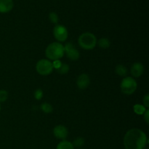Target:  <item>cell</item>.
Listing matches in <instances>:
<instances>
[{
	"mask_svg": "<svg viewBox=\"0 0 149 149\" xmlns=\"http://www.w3.org/2000/svg\"><path fill=\"white\" fill-rule=\"evenodd\" d=\"M146 144V135L141 130L137 128L128 130L124 137L125 149H144Z\"/></svg>",
	"mask_w": 149,
	"mask_h": 149,
	"instance_id": "1",
	"label": "cell"
},
{
	"mask_svg": "<svg viewBox=\"0 0 149 149\" xmlns=\"http://www.w3.org/2000/svg\"><path fill=\"white\" fill-rule=\"evenodd\" d=\"M64 47L59 42H52L46 48L45 55L47 58L52 61H57L64 55Z\"/></svg>",
	"mask_w": 149,
	"mask_h": 149,
	"instance_id": "2",
	"label": "cell"
},
{
	"mask_svg": "<svg viewBox=\"0 0 149 149\" xmlns=\"http://www.w3.org/2000/svg\"><path fill=\"white\" fill-rule=\"evenodd\" d=\"M78 43L81 48L84 49H93L97 45L96 36L90 32H86L81 34L79 37Z\"/></svg>",
	"mask_w": 149,
	"mask_h": 149,
	"instance_id": "3",
	"label": "cell"
},
{
	"mask_svg": "<svg viewBox=\"0 0 149 149\" xmlns=\"http://www.w3.org/2000/svg\"><path fill=\"white\" fill-rule=\"evenodd\" d=\"M137 87H138L137 81L130 77L124 78L120 84L121 90L125 95L133 94L137 90Z\"/></svg>",
	"mask_w": 149,
	"mask_h": 149,
	"instance_id": "4",
	"label": "cell"
},
{
	"mask_svg": "<svg viewBox=\"0 0 149 149\" xmlns=\"http://www.w3.org/2000/svg\"><path fill=\"white\" fill-rule=\"evenodd\" d=\"M36 71L40 75L47 76L50 74L53 71V65L50 61L47 59H42L39 61L36 65Z\"/></svg>",
	"mask_w": 149,
	"mask_h": 149,
	"instance_id": "5",
	"label": "cell"
},
{
	"mask_svg": "<svg viewBox=\"0 0 149 149\" xmlns=\"http://www.w3.org/2000/svg\"><path fill=\"white\" fill-rule=\"evenodd\" d=\"M54 37L58 42H65L68 36V30L63 25H56L53 29Z\"/></svg>",
	"mask_w": 149,
	"mask_h": 149,
	"instance_id": "6",
	"label": "cell"
},
{
	"mask_svg": "<svg viewBox=\"0 0 149 149\" xmlns=\"http://www.w3.org/2000/svg\"><path fill=\"white\" fill-rule=\"evenodd\" d=\"M64 53H65L68 59H70L71 61H77L79 58L80 56L79 52L78 51V49L71 42L66 43V45H65V47H64Z\"/></svg>",
	"mask_w": 149,
	"mask_h": 149,
	"instance_id": "7",
	"label": "cell"
},
{
	"mask_svg": "<svg viewBox=\"0 0 149 149\" xmlns=\"http://www.w3.org/2000/svg\"><path fill=\"white\" fill-rule=\"evenodd\" d=\"M53 134L55 138H58V139L64 140L68 136V130L65 126L60 125L55 127L53 130Z\"/></svg>",
	"mask_w": 149,
	"mask_h": 149,
	"instance_id": "8",
	"label": "cell"
},
{
	"mask_svg": "<svg viewBox=\"0 0 149 149\" xmlns=\"http://www.w3.org/2000/svg\"><path fill=\"white\" fill-rule=\"evenodd\" d=\"M90 84V77L87 74H82L79 76L77 80V87L81 90H84L87 88Z\"/></svg>",
	"mask_w": 149,
	"mask_h": 149,
	"instance_id": "9",
	"label": "cell"
},
{
	"mask_svg": "<svg viewBox=\"0 0 149 149\" xmlns=\"http://www.w3.org/2000/svg\"><path fill=\"white\" fill-rule=\"evenodd\" d=\"M131 74L134 77H140L143 75L144 72V66L141 63L136 62L134 63L131 66L130 70Z\"/></svg>",
	"mask_w": 149,
	"mask_h": 149,
	"instance_id": "10",
	"label": "cell"
},
{
	"mask_svg": "<svg viewBox=\"0 0 149 149\" xmlns=\"http://www.w3.org/2000/svg\"><path fill=\"white\" fill-rule=\"evenodd\" d=\"M13 0H0V13H8L13 8Z\"/></svg>",
	"mask_w": 149,
	"mask_h": 149,
	"instance_id": "11",
	"label": "cell"
},
{
	"mask_svg": "<svg viewBox=\"0 0 149 149\" xmlns=\"http://www.w3.org/2000/svg\"><path fill=\"white\" fill-rule=\"evenodd\" d=\"M115 71H116V74H118L120 77H126L127 74V69L125 65H122V64H119L115 68Z\"/></svg>",
	"mask_w": 149,
	"mask_h": 149,
	"instance_id": "12",
	"label": "cell"
},
{
	"mask_svg": "<svg viewBox=\"0 0 149 149\" xmlns=\"http://www.w3.org/2000/svg\"><path fill=\"white\" fill-rule=\"evenodd\" d=\"M72 143L67 141H62L57 146V149H74Z\"/></svg>",
	"mask_w": 149,
	"mask_h": 149,
	"instance_id": "13",
	"label": "cell"
},
{
	"mask_svg": "<svg viewBox=\"0 0 149 149\" xmlns=\"http://www.w3.org/2000/svg\"><path fill=\"white\" fill-rule=\"evenodd\" d=\"M97 45H98V46L100 48L107 49V48L110 47L111 42L109 39H107V38H101V39H100L97 41Z\"/></svg>",
	"mask_w": 149,
	"mask_h": 149,
	"instance_id": "14",
	"label": "cell"
},
{
	"mask_svg": "<svg viewBox=\"0 0 149 149\" xmlns=\"http://www.w3.org/2000/svg\"><path fill=\"white\" fill-rule=\"evenodd\" d=\"M56 71L58 74H61V75H63V74H67L69 71V65L68 64L62 63L61 64V65L59 66V68H57Z\"/></svg>",
	"mask_w": 149,
	"mask_h": 149,
	"instance_id": "15",
	"label": "cell"
},
{
	"mask_svg": "<svg viewBox=\"0 0 149 149\" xmlns=\"http://www.w3.org/2000/svg\"><path fill=\"white\" fill-rule=\"evenodd\" d=\"M41 110L45 113H52L53 111V108L51 106L49 103H44L41 105Z\"/></svg>",
	"mask_w": 149,
	"mask_h": 149,
	"instance_id": "16",
	"label": "cell"
},
{
	"mask_svg": "<svg viewBox=\"0 0 149 149\" xmlns=\"http://www.w3.org/2000/svg\"><path fill=\"white\" fill-rule=\"evenodd\" d=\"M133 109H134V111H135V113L139 115H143L144 113H145L146 111L145 106L140 104L135 105Z\"/></svg>",
	"mask_w": 149,
	"mask_h": 149,
	"instance_id": "17",
	"label": "cell"
},
{
	"mask_svg": "<svg viewBox=\"0 0 149 149\" xmlns=\"http://www.w3.org/2000/svg\"><path fill=\"white\" fill-rule=\"evenodd\" d=\"M84 142H85V141H84V138H81V137H78V138H77L74 140V143L72 144L74 146V147L75 146L79 148V147H81L82 146H84Z\"/></svg>",
	"mask_w": 149,
	"mask_h": 149,
	"instance_id": "18",
	"label": "cell"
},
{
	"mask_svg": "<svg viewBox=\"0 0 149 149\" xmlns=\"http://www.w3.org/2000/svg\"><path fill=\"white\" fill-rule=\"evenodd\" d=\"M49 19L52 23H54V24H57V23H58V20H59V18H58V15L56 14V13H54V12H52V13H49Z\"/></svg>",
	"mask_w": 149,
	"mask_h": 149,
	"instance_id": "19",
	"label": "cell"
},
{
	"mask_svg": "<svg viewBox=\"0 0 149 149\" xmlns=\"http://www.w3.org/2000/svg\"><path fill=\"white\" fill-rule=\"evenodd\" d=\"M7 97H8V93L6 90H0V102L2 103V102L6 101Z\"/></svg>",
	"mask_w": 149,
	"mask_h": 149,
	"instance_id": "20",
	"label": "cell"
},
{
	"mask_svg": "<svg viewBox=\"0 0 149 149\" xmlns=\"http://www.w3.org/2000/svg\"><path fill=\"white\" fill-rule=\"evenodd\" d=\"M43 91L41 89H37V90H35L34 92V97L37 100H41L43 97Z\"/></svg>",
	"mask_w": 149,
	"mask_h": 149,
	"instance_id": "21",
	"label": "cell"
},
{
	"mask_svg": "<svg viewBox=\"0 0 149 149\" xmlns=\"http://www.w3.org/2000/svg\"><path fill=\"white\" fill-rule=\"evenodd\" d=\"M143 104L145 107H149V95L147 94L146 95L143 97Z\"/></svg>",
	"mask_w": 149,
	"mask_h": 149,
	"instance_id": "22",
	"label": "cell"
},
{
	"mask_svg": "<svg viewBox=\"0 0 149 149\" xmlns=\"http://www.w3.org/2000/svg\"><path fill=\"white\" fill-rule=\"evenodd\" d=\"M62 63V62H61L60 60H57V61H54V62L52 63V65H53V68L57 69L58 68H59V66L61 65V64Z\"/></svg>",
	"mask_w": 149,
	"mask_h": 149,
	"instance_id": "23",
	"label": "cell"
},
{
	"mask_svg": "<svg viewBox=\"0 0 149 149\" xmlns=\"http://www.w3.org/2000/svg\"><path fill=\"white\" fill-rule=\"evenodd\" d=\"M143 116H144V119H145L146 122L147 124H149V111L146 110L145 111V113H143Z\"/></svg>",
	"mask_w": 149,
	"mask_h": 149,
	"instance_id": "24",
	"label": "cell"
},
{
	"mask_svg": "<svg viewBox=\"0 0 149 149\" xmlns=\"http://www.w3.org/2000/svg\"><path fill=\"white\" fill-rule=\"evenodd\" d=\"M0 110H1V106H0Z\"/></svg>",
	"mask_w": 149,
	"mask_h": 149,
	"instance_id": "25",
	"label": "cell"
},
{
	"mask_svg": "<svg viewBox=\"0 0 149 149\" xmlns=\"http://www.w3.org/2000/svg\"><path fill=\"white\" fill-rule=\"evenodd\" d=\"M79 149H82V148H79Z\"/></svg>",
	"mask_w": 149,
	"mask_h": 149,
	"instance_id": "26",
	"label": "cell"
},
{
	"mask_svg": "<svg viewBox=\"0 0 149 149\" xmlns=\"http://www.w3.org/2000/svg\"><path fill=\"white\" fill-rule=\"evenodd\" d=\"M146 149H148V148H146Z\"/></svg>",
	"mask_w": 149,
	"mask_h": 149,
	"instance_id": "27",
	"label": "cell"
}]
</instances>
